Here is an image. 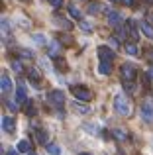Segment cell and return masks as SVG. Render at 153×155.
Returning <instances> with one entry per match:
<instances>
[{"label":"cell","mask_w":153,"mask_h":155,"mask_svg":"<svg viewBox=\"0 0 153 155\" xmlns=\"http://www.w3.org/2000/svg\"><path fill=\"white\" fill-rule=\"evenodd\" d=\"M114 108H116V112L120 114V116H130V102H128V98L124 94H118L114 98Z\"/></svg>","instance_id":"6da1fadb"},{"label":"cell","mask_w":153,"mask_h":155,"mask_svg":"<svg viewBox=\"0 0 153 155\" xmlns=\"http://www.w3.org/2000/svg\"><path fill=\"white\" fill-rule=\"evenodd\" d=\"M47 100H49V104L57 106V108H61L63 104H65V94H63L61 91H51L49 94H47Z\"/></svg>","instance_id":"7a4b0ae2"},{"label":"cell","mask_w":153,"mask_h":155,"mask_svg":"<svg viewBox=\"0 0 153 155\" xmlns=\"http://www.w3.org/2000/svg\"><path fill=\"white\" fill-rule=\"evenodd\" d=\"M73 94H75L76 100H84V102H88V100L92 98V92L88 91V88H84V87H75Z\"/></svg>","instance_id":"3957f363"},{"label":"cell","mask_w":153,"mask_h":155,"mask_svg":"<svg viewBox=\"0 0 153 155\" xmlns=\"http://www.w3.org/2000/svg\"><path fill=\"white\" fill-rule=\"evenodd\" d=\"M142 120L147 122V124H153V104L151 102L142 104Z\"/></svg>","instance_id":"277c9868"},{"label":"cell","mask_w":153,"mask_h":155,"mask_svg":"<svg viewBox=\"0 0 153 155\" xmlns=\"http://www.w3.org/2000/svg\"><path fill=\"white\" fill-rule=\"evenodd\" d=\"M122 75H124V81H134L138 71H135V67L132 63H124L122 65Z\"/></svg>","instance_id":"5b68a950"},{"label":"cell","mask_w":153,"mask_h":155,"mask_svg":"<svg viewBox=\"0 0 153 155\" xmlns=\"http://www.w3.org/2000/svg\"><path fill=\"white\" fill-rule=\"evenodd\" d=\"M98 57H100V61H112L114 59V51L106 45H100L98 47Z\"/></svg>","instance_id":"8992f818"},{"label":"cell","mask_w":153,"mask_h":155,"mask_svg":"<svg viewBox=\"0 0 153 155\" xmlns=\"http://www.w3.org/2000/svg\"><path fill=\"white\" fill-rule=\"evenodd\" d=\"M14 126H16V122H14V118H12V116H4L2 118V128H4V132H14Z\"/></svg>","instance_id":"52a82bcc"},{"label":"cell","mask_w":153,"mask_h":155,"mask_svg":"<svg viewBox=\"0 0 153 155\" xmlns=\"http://www.w3.org/2000/svg\"><path fill=\"white\" fill-rule=\"evenodd\" d=\"M108 22H110L112 26H120V22H122V16H120L118 12H108Z\"/></svg>","instance_id":"ba28073f"},{"label":"cell","mask_w":153,"mask_h":155,"mask_svg":"<svg viewBox=\"0 0 153 155\" xmlns=\"http://www.w3.org/2000/svg\"><path fill=\"white\" fill-rule=\"evenodd\" d=\"M0 87H2V92H10L12 91V81L4 75L2 79H0Z\"/></svg>","instance_id":"9c48e42d"},{"label":"cell","mask_w":153,"mask_h":155,"mask_svg":"<svg viewBox=\"0 0 153 155\" xmlns=\"http://www.w3.org/2000/svg\"><path fill=\"white\" fill-rule=\"evenodd\" d=\"M98 71L102 73V75H110V71H112V65H110V61H100V65H98Z\"/></svg>","instance_id":"30bf717a"},{"label":"cell","mask_w":153,"mask_h":155,"mask_svg":"<svg viewBox=\"0 0 153 155\" xmlns=\"http://www.w3.org/2000/svg\"><path fill=\"white\" fill-rule=\"evenodd\" d=\"M16 102H26V87L20 84V88L16 91Z\"/></svg>","instance_id":"8fae6325"},{"label":"cell","mask_w":153,"mask_h":155,"mask_svg":"<svg viewBox=\"0 0 153 155\" xmlns=\"http://www.w3.org/2000/svg\"><path fill=\"white\" fill-rule=\"evenodd\" d=\"M35 137H37L39 143H45L47 145V137H49V136H47L45 130H37V132H35Z\"/></svg>","instance_id":"7c38bea8"},{"label":"cell","mask_w":153,"mask_h":155,"mask_svg":"<svg viewBox=\"0 0 153 155\" xmlns=\"http://www.w3.org/2000/svg\"><path fill=\"white\" fill-rule=\"evenodd\" d=\"M139 28H142V31L147 35V38H153V28L147 22H142V24H139Z\"/></svg>","instance_id":"4fadbf2b"},{"label":"cell","mask_w":153,"mask_h":155,"mask_svg":"<svg viewBox=\"0 0 153 155\" xmlns=\"http://www.w3.org/2000/svg\"><path fill=\"white\" fill-rule=\"evenodd\" d=\"M18 151L20 153H28V151H30V141H28V140H22L18 143Z\"/></svg>","instance_id":"5bb4252c"},{"label":"cell","mask_w":153,"mask_h":155,"mask_svg":"<svg viewBox=\"0 0 153 155\" xmlns=\"http://www.w3.org/2000/svg\"><path fill=\"white\" fill-rule=\"evenodd\" d=\"M28 75H30V81H34V84L37 87V84H39V73L35 71V69H30V73H28Z\"/></svg>","instance_id":"9a60e30c"},{"label":"cell","mask_w":153,"mask_h":155,"mask_svg":"<svg viewBox=\"0 0 153 155\" xmlns=\"http://www.w3.org/2000/svg\"><path fill=\"white\" fill-rule=\"evenodd\" d=\"M45 149H47V153H51V155H61V149H59V145H55V143H49Z\"/></svg>","instance_id":"2e32d148"},{"label":"cell","mask_w":153,"mask_h":155,"mask_svg":"<svg viewBox=\"0 0 153 155\" xmlns=\"http://www.w3.org/2000/svg\"><path fill=\"white\" fill-rule=\"evenodd\" d=\"M47 53H49V57H57L59 55V43H51Z\"/></svg>","instance_id":"e0dca14e"},{"label":"cell","mask_w":153,"mask_h":155,"mask_svg":"<svg viewBox=\"0 0 153 155\" xmlns=\"http://www.w3.org/2000/svg\"><path fill=\"white\" fill-rule=\"evenodd\" d=\"M69 14L73 16L75 20H80V10H79V8L75 6V4H71V6H69Z\"/></svg>","instance_id":"ac0fdd59"},{"label":"cell","mask_w":153,"mask_h":155,"mask_svg":"<svg viewBox=\"0 0 153 155\" xmlns=\"http://www.w3.org/2000/svg\"><path fill=\"white\" fill-rule=\"evenodd\" d=\"M73 108H75V112H79V114H86V112H88L86 106H84V104H79V102H75Z\"/></svg>","instance_id":"d6986e66"},{"label":"cell","mask_w":153,"mask_h":155,"mask_svg":"<svg viewBox=\"0 0 153 155\" xmlns=\"http://www.w3.org/2000/svg\"><path fill=\"white\" fill-rule=\"evenodd\" d=\"M31 38H34V41H35V43H39V45H43V43H47L45 35H41V34H35V35H31Z\"/></svg>","instance_id":"ffe728a7"},{"label":"cell","mask_w":153,"mask_h":155,"mask_svg":"<svg viewBox=\"0 0 153 155\" xmlns=\"http://www.w3.org/2000/svg\"><path fill=\"white\" fill-rule=\"evenodd\" d=\"M126 53H128V55H138V47H135L134 43H128V45H126Z\"/></svg>","instance_id":"44dd1931"},{"label":"cell","mask_w":153,"mask_h":155,"mask_svg":"<svg viewBox=\"0 0 153 155\" xmlns=\"http://www.w3.org/2000/svg\"><path fill=\"white\" fill-rule=\"evenodd\" d=\"M57 24H59V26H63L65 30H71V22H69V20H65V18H57Z\"/></svg>","instance_id":"7402d4cb"},{"label":"cell","mask_w":153,"mask_h":155,"mask_svg":"<svg viewBox=\"0 0 153 155\" xmlns=\"http://www.w3.org/2000/svg\"><path fill=\"white\" fill-rule=\"evenodd\" d=\"M114 136L118 137L120 141H124V140H126V132H124V130H114Z\"/></svg>","instance_id":"603a6c76"},{"label":"cell","mask_w":153,"mask_h":155,"mask_svg":"<svg viewBox=\"0 0 153 155\" xmlns=\"http://www.w3.org/2000/svg\"><path fill=\"white\" fill-rule=\"evenodd\" d=\"M98 10H100L98 4H90V6H88V14H96Z\"/></svg>","instance_id":"cb8c5ba5"},{"label":"cell","mask_w":153,"mask_h":155,"mask_svg":"<svg viewBox=\"0 0 153 155\" xmlns=\"http://www.w3.org/2000/svg\"><path fill=\"white\" fill-rule=\"evenodd\" d=\"M12 69H14L16 73H20V71H22V65H20V61H14V63H12Z\"/></svg>","instance_id":"d4e9b609"},{"label":"cell","mask_w":153,"mask_h":155,"mask_svg":"<svg viewBox=\"0 0 153 155\" xmlns=\"http://www.w3.org/2000/svg\"><path fill=\"white\" fill-rule=\"evenodd\" d=\"M2 34H4V35L10 34V31H8V22H6V20H2Z\"/></svg>","instance_id":"484cf974"},{"label":"cell","mask_w":153,"mask_h":155,"mask_svg":"<svg viewBox=\"0 0 153 155\" xmlns=\"http://www.w3.org/2000/svg\"><path fill=\"white\" fill-rule=\"evenodd\" d=\"M22 57H26V59H31V57H34V53L28 51V49H22Z\"/></svg>","instance_id":"4316f807"},{"label":"cell","mask_w":153,"mask_h":155,"mask_svg":"<svg viewBox=\"0 0 153 155\" xmlns=\"http://www.w3.org/2000/svg\"><path fill=\"white\" fill-rule=\"evenodd\" d=\"M47 2H49V4H51V6H55V8H59V6H61V4H63V0H47Z\"/></svg>","instance_id":"83f0119b"},{"label":"cell","mask_w":153,"mask_h":155,"mask_svg":"<svg viewBox=\"0 0 153 155\" xmlns=\"http://www.w3.org/2000/svg\"><path fill=\"white\" fill-rule=\"evenodd\" d=\"M84 128H86V130H88L90 134H96V126H92V124H86Z\"/></svg>","instance_id":"f1b7e54d"},{"label":"cell","mask_w":153,"mask_h":155,"mask_svg":"<svg viewBox=\"0 0 153 155\" xmlns=\"http://www.w3.org/2000/svg\"><path fill=\"white\" fill-rule=\"evenodd\" d=\"M6 106L10 110H18V102H6Z\"/></svg>","instance_id":"f546056e"},{"label":"cell","mask_w":153,"mask_h":155,"mask_svg":"<svg viewBox=\"0 0 153 155\" xmlns=\"http://www.w3.org/2000/svg\"><path fill=\"white\" fill-rule=\"evenodd\" d=\"M80 28H83V30H90V24H86V22H83V24H80Z\"/></svg>","instance_id":"4dcf8cb0"},{"label":"cell","mask_w":153,"mask_h":155,"mask_svg":"<svg viewBox=\"0 0 153 155\" xmlns=\"http://www.w3.org/2000/svg\"><path fill=\"white\" fill-rule=\"evenodd\" d=\"M124 4H126V6H132V4H134V0H122Z\"/></svg>","instance_id":"1f68e13d"},{"label":"cell","mask_w":153,"mask_h":155,"mask_svg":"<svg viewBox=\"0 0 153 155\" xmlns=\"http://www.w3.org/2000/svg\"><path fill=\"white\" fill-rule=\"evenodd\" d=\"M20 151H14V149H12V151H8V155H18Z\"/></svg>","instance_id":"d6a6232c"},{"label":"cell","mask_w":153,"mask_h":155,"mask_svg":"<svg viewBox=\"0 0 153 155\" xmlns=\"http://www.w3.org/2000/svg\"><path fill=\"white\" fill-rule=\"evenodd\" d=\"M149 79H151V81H153V67H151V69H149Z\"/></svg>","instance_id":"836d02e7"},{"label":"cell","mask_w":153,"mask_h":155,"mask_svg":"<svg viewBox=\"0 0 153 155\" xmlns=\"http://www.w3.org/2000/svg\"><path fill=\"white\" fill-rule=\"evenodd\" d=\"M79 155H90V153H79Z\"/></svg>","instance_id":"e575fe53"},{"label":"cell","mask_w":153,"mask_h":155,"mask_svg":"<svg viewBox=\"0 0 153 155\" xmlns=\"http://www.w3.org/2000/svg\"><path fill=\"white\" fill-rule=\"evenodd\" d=\"M151 59H153V51H151Z\"/></svg>","instance_id":"d590c367"},{"label":"cell","mask_w":153,"mask_h":155,"mask_svg":"<svg viewBox=\"0 0 153 155\" xmlns=\"http://www.w3.org/2000/svg\"><path fill=\"white\" fill-rule=\"evenodd\" d=\"M28 155H35V153H28Z\"/></svg>","instance_id":"8d00e7d4"}]
</instances>
